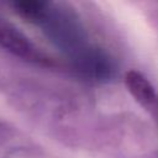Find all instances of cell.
<instances>
[{"label":"cell","mask_w":158,"mask_h":158,"mask_svg":"<svg viewBox=\"0 0 158 158\" xmlns=\"http://www.w3.org/2000/svg\"><path fill=\"white\" fill-rule=\"evenodd\" d=\"M0 47L9 51L10 53L43 65V67H56L58 62L49 53L43 51L40 46L33 43L21 30H19L9 20L0 16Z\"/></svg>","instance_id":"2"},{"label":"cell","mask_w":158,"mask_h":158,"mask_svg":"<svg viewBox=\"0 0 158 158\" xmlns=\"http://www.w3.org/2000/svg\"><path fill=\"white\" fill-rule=\"evenodd\" d=\"M125 84L133 99L146 110L153 112L158 107V94L151 81L137 70H128L125 75Z\"/></svg>","instance_id":"3"},{"label":"cell","mask_w":158,"mask_h":158,"mask_svg":"<svg viewBox=\"0 0 158 158\" xmlns=\"http://www.w3.org/2000/svg\"><path fill=\"white\" fill-rule=\"evenodd\" d=\"M10 5L22 19L41 27L69 56L75 69L99 49L88 43L83 26L70 9L49 1H16Z\"/></svg>","instance_id":"1"}]
</instances>
